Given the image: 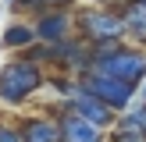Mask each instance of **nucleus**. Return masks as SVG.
<instances>
[{
  "mask_svg": "<svg viewBox=\"0 0 146 142\" xmlns=\"http://www.w3.org/2000/svg\"><path fill=\"white\" fill-rule=\"evenodd\" d=\"M43 85H46V71H43V64L29 60V57L7 60L4 68H0V103L21 106V103H29Z\"/></svg>",
  "mask_w": 146,
  "mask_h": 142,
  "instance_id": "nucleus-1",
  "label": "nucleus"
},
{
  "mask_svg": "<svg viewBox=\"0 0 146 142\" xmlns=\"http://www.w3.org/2000/svg\"><path fill=\"white\" fill-rule=\"evenodd\" d=\"M93 68L107 71V75L114 78H125V82L139 85L146 82V46H128L125 39L118 43H100V46H93Z\"/></svg>",
  "mask_w": 146,
  "mask_h": 142,
  "instance_id": "nucleus-2",
  "label": "nucleus"
},
{
  "mask_svg": "<svg viewBox=\"0 0 146 142\" xmlns=\"http://www.w3.org/2000/svg\"><path fill=\"white\" fill-rule=\"evenodd\" d=\"M75 32L82 36L86 43L100 46V43H118V39H128V28H125V14L121 7H111V4H93V7H82L75 14Z\"/></svg>",
  "mask_w": 146,
  "mask_h": 142,
  "instance_id": "nucleus-3",
  "label": "nucleus"
},
{
  "mask_svg": "<svg viewBox=\"0 0 146 142\" xmlns=\"http://www.w3.org/2000/svg\"><path fill=\"white\" fill-rule=\"evenodd\" d=\"M82 82L89 85L93 92H96L104 103H111L118 114H125L128 106H132V99H135V89L139 85H132V82H125V78H114V75H107V71H100V68H89L82 75Z\"/></svg>",
  "mask_w": 146,
  "mask_h": 142,
  "instance_id": "nucleus-4",
  "label": "nucleus"
},
{
  "mask_svg": "<svg viewBox=\"0 0 146 142\" xmlns=\"http://www.w3.org/2000/svg\"><path fill=\"white\" fill-rule=\"evenodd\" d=\"M54 46V68H61L64 75H78L82 78L86 71L93 68V43H86L82 36H68L61 43H50Z\"/></svg>",
  "mask_w": 146,
  "mask_h": 142,
  "instance_id": "nucleus-5",
  "label": "nucleus"
},
{
  "mask_svg": "<svg viewBox=\"0 0 146 142\" xmlns=\"http://www.w3.org/2000/svg\"><path fill=\"white\" fill-rule=\"evenodd\" d=\"M32 25L43 43H61L68 36H75V14H71V7H43Z\"/></svg>",
  "mask_w": 146,
  "mask_h": 142,
  "instance_id": "nucleus-6",
  "label": "nucleus"
},
{
  "mask_svg": "<svg viewBox=\"0 0 146 142\" xmlns=\"http://www.w3.org/2000/svg\"><path fill=\"white\" fill-rule=\"evenodd\" d=\"M18 124H21L25 142H64L61 117H57V114H32V117L18 121Z\"/></svg>",
  "mask_w": 146,
  "mask_h": 142,
  "instance_id": "nucleus-7",
  "label": "nucleus"
},
{
  "mask_svg": "<svg viewBox=\"0 0 146 142\" xmlns=\"http://www.w3.org/2000/svg\"><path fill=\"white\" fill-rule=\"evenodd\" d=\"M61 131L64 142H107V128L78 117V114H61Z\"/></svg>",
  "mask_w": 146,
  "mask_h": 142,
  "instance_id": "nucleus-8",
  "label": "nucleus"
},
{
  "mask_svg": "<svg viewBox=\"0 0 146 142\" xmlns=\"http://www.w3.org/2000/svg\"><path fill=\"white\" fill-rule=\"evenodd\" d=\"M121 14H125L128 39H135L139 46H146V4L143 0H125L121 4Z\"/></svg>",
  "mask_w": 146,
  "mask_h": 142,
  "instance_id": "nucleus-9",
  "label": "nucleus"
},
{
  "mask_svg": "<svg viewBox=\"0 0 146 142\" xmlns=\"http://www.w3.org/2000/svg\"><path fill=\"white\" fill-rule=\"evenodd\" d=\"M36 39H39V36H36L32 21H14V25L4 28V39H0V43H4L7 50H18V53H21V50H29Z\"/></svg>",
  "mask_w": 146,
  "mask_h": 142,
  "instance_id": "nucleus-10",
  "label": "nucleus"
},
{
  "mask_svg": "<svg viewBox=\"0 0 146 142\" xmlns=\"http://www.w3.org/2000/svg\"><path fill=\"white\" fill-rule=\"evenodd\" d=\"M118 128H132V131H146V103L139 99V106H128L125 114H118Z\"/></svg>",
  "mask_w": 146,
  "mask_h": 142,
  "instance_id": "nucleus-11",
  "label": "nucleus"
},
{
  "mask_svg": "<svg viewBox=\"0 0 146 142\" xmlns=\"http://www.w3.org/2000/svg\"><path fill=\"white\" fill-rule=\"evenodd\" d=\"M0 142H25L18 121H0Z\"/></svg>",
  "mask_w": 146,
  "mask_h": 142,
  "instance_id": "nucleus-12",
  "label": "nucleus"
},
{
  "mask_svg": "<svg viewBox=\"0 0 146 142\" xmlns=\"http://www.w3.org/2000/svg\"><path fill=\"white\" fill-rule=\"evenodd\" d=\"M111 142H146V131H132V128H111Z\"/></svg>",
  "mask_w": 146,
  "mask_h": 142,
  "instance_id": "nucleus-13",
  "label": "nucleus"
},
{
  "mask_svg": "<svg viewBox=\"0 0 146 142\" xmlns=\"http://www.w3.org/2000/svg\"><path fill=\"white\" fill-rule=\"evenodd\" d=\"M14 7H18V11H29V14H39L43 7H46V0H14Z\"/></svg>",
  "mask_w": 146,
  "mask_h": 142,
  "instance_id": "nucleus-14",
  "label": "nucleus"
},
{
  "mask_svg": "<svg viewBox=\"0 0 146 142\" xmlns=\"http://www.w3.org/2000/svg\"><path fill=\"white\" fill-rule=\"evenodd\" d=\"M46 7H75V0H46Z\"/></svg>",
  "mask_w": 146,
  "mask_h": 142,
  "instance_id": "nucleus-15",
  "label": "nucleus"
},
{
  "mask_svg": "<svg viewBox=\"0 0 146 142\" xmlns=\"http://www.w3.org/2000/svg\"><path fill=\"white\" fill-rule=\"evenodd\" d=\"M93 4H111V7H121L125 0H93Z\"/></svg>",
  "mask_w": 146,
  "mask_h": 142,
  "instance_id": "nucleus-16",
  "label": "nucleus"
},
{
  "mask_svg": "<svg viewBox=\"0 0 146 142\" xmlns=\"http://www.w3.org/2000/svg\"><path fill=\"white\" fill-rule=\"evenodd\" d=\"M139 96H143V103H146V82H143V92H139Z\"/></svg>",
  "mask_w": 146,
  "mask_h": 142,
  "instance_id": "nucleus-17",
  "label": "nucleus"
},
{
  "mask_svg": "<svg viewBox=\"0 0 146 142\" xmlns=\"http://www.w3.org/2000/svg\"><path fill=\"white\" fill-rule=\"evenodd\" d=\"M4 4H11V7H14V0H4Z\"/></svg>",
  "mask_w": 146,
  "mask_h": 142,
  "instance_id": "nucleus-18",
  "label": "nucleus"
},
{
  "mask_svg": "<svg viewBox=\"0 0 146 142\" xmlns=\"http://www.w3.org/2000/svg\"><path fill=\"white\" fill-rule=\"evenodd\" d=\"M143 4H146V0H143Z\"/></svg>",
  "mask_w": 146,
  "mask_h": 142,
  "instance_id": "nucleus-19",
  "label": "nucleus"
}]
</instances>
